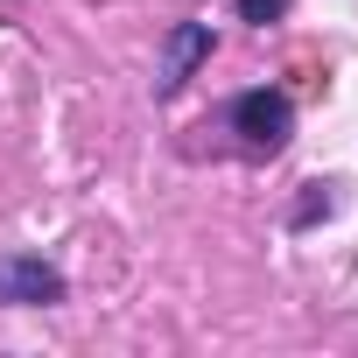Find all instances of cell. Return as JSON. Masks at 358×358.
Segmentation results:
<instances>
[{
  "instance_id": "obj_2",
  "label": "cell",
  "mask_w": 358,
  "mask_h": 358,
  "mask_svg": "<svg viewBox=\"0 0 358 358\" xmlns=\"http://www.w3.org/2000/svg\"><path fill=\"white\" fill-rule=\"evenodd\" d=\"M0 302L8 309H50V302H64V274L43 253H0Z\"/></svg>"
},
{
  "instance_id": "obj_1",
  "label": "cell",
  "mask_w": 358,
  "mask_h": 358,
  "mask_svg": "<svg viewBox=\"0 0 358 358\" xmlns=\"http://www.w3.org/2000/svg\"><path fill=\"white\" fill-rule=\"evenodd\" d=\"M225 120H232V134H239L246 155H281L288 134H295V106H288V92H267V85L239 92Z\"/></svg>"
},
{
  "instance_id": "obj_4",
  "label": "cell",
  "mask_w": 358,
  "mask_h": 358,
  "mask_svg": "<svg viewBox=\"0 0 358 358\" xmlns=\"http://www.w3.org/2000/svg\"><path fill=\"white\" fill-rule=\"evenodd\" d=\"M295 8V0H239V22H253V29H267V22H281Z\"/></svg>"
},
{
  "instance_id": "obj_3",
  "label": "cell",
  "mask_w": 358,
  "mask_h": 358,
  "mask_svg": "<svg viewBox=\"0 0 358 358\" xmlns=\"http://www.w3.org/2000/svg\"><path fill=\"white\" fill-rule=\"evenodd\" d=\"M211 57V29L204 22H176L169 36H162V64H155V99H176L190 78H197V64Z\"/></svg>"
}]
</instances>
